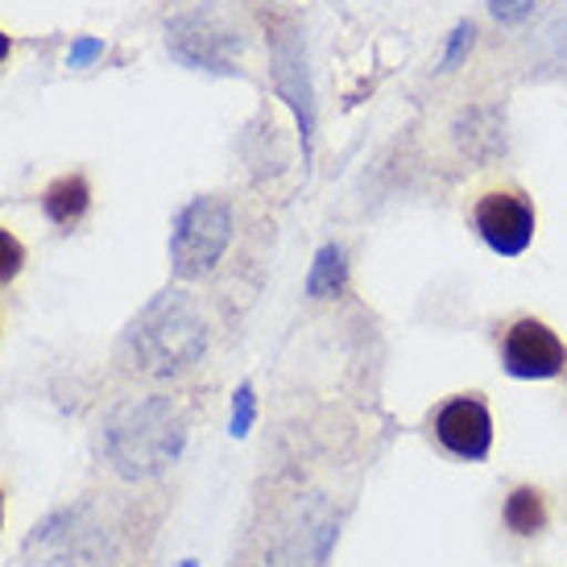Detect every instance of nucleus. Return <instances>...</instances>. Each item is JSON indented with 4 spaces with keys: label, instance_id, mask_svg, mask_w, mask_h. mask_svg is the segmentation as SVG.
I'll return each mask as SVG.
<instances>
[{
    "label": "nucleus",
    "instance_id": "f257e3e1",
    "mask_svg": "<svg viewBox=\"0 0 567 567\" xmlns=\"http://www.w3.org/2000/svg\"><path fill=\"white\" fill-rule=\"evenodd\" d=\"M468 224L481 237V245L493 249L497 257H522L538 237V204L526 187L502 178V183L473 190Z\"/></svg>",
    "mask_w": 567,
    "mask_h": 567
},
{
    "label": "nucleus",
    "instance_id": "f03ea898",
    "mask_svg": "<svg viewBox=\"0 0 567 567\" xmlns=\"http://www.w3.org/2000/svg\"><path fill=\"white\" fill-rule=\"evenodd\" d=\"M447 150L473 171H493L509 154V112L502 95L473 92L460 95L456 109L443 121Z\"/></svg>",
    "mask_w": 567,
    "mask_h": 567
},
{
    "label": "nucleus",
    "instance_id": "7ed1b4c3",
    "mask_svg": "<svg viewBox=\"0 0 567 567\" xmlns=\"http://www.w3.org/2000/svg\"><path fill=\"white\" fill-rule=\"evenodd\" d=\"M233 240V207L220 195H199L190 199L178 220H174L171 237V261L178 278H204L212 266L224 257Z\"/></svg>",
    "mask_w": 567,
    "mask_h": 567
},
{
    "label": "nucleus",
    "instance_id": "20e7f679",
    "mask_svg": "<svg viewBox=\"0 0 567 567\" xmlns=\"http://www.w3.org/2000/svg\"><path fill=\"white\" fill-rule=\"evenodd\" d=\"M426 431L443 456L464 460V464H481L493 452V410H488L481 390H460V394L440 398L431 414H426Z\"/></svg>",
    "mask_w": 567,
    "mask_h": 567
},
{
    "label": "nucleus",
    "instance_id": "39448f33",
    "mask_svg": "<svg viewBox=\"0 0 567 567\" xmlns=\"http://www.w3.org/2000/svg\"><path fill=\"white\" fill-rule=\"evenodd\" d=\"M133 340L145 352L154 373H178L204 352L207 336L195 311L183 302V295H166V302H158L142 319V328H133Z\"/></svg>",
    "mask_w": 567,
    "mask_h": 567
},
{
    "label": "nucleus",
    "instance_id": "423d86ee",
    "mask_svg": "<svg viewBox=\"0 0 567 567\" xmlns=\"http://www.w3.org/2000/svg\"><path fill=\"white\" fill-rule=\"evenodd\" d=\"M502 369L518 381L567 378V340L543 316H514L497 331Z\"/></svg>",
    "mask_w": 567,
    "mask_h": 567
},
{
    "label": "nucleus",
    "instance_id": "0eeeda50",
    "mask_svg": "<svg viewBox=\"0 0 567 567\" xmlns=\"http://www.w3.org/2000/svg\"><path fill=\"white\" fill-rule=\"evenodd\" d=\"M166 47L178 63L195 66V71H224L233 75V47H240V38L233 30H224L212 13H187L178 17L166 33Z\"/></svg>",
    "mask_w": 567,
    "mask_h": 567
},
{
    "label": "nucleus",
    "instance_id": "6e6552de",
    "mask_svg": "<svg viewBox=\"0 0 567 567\" xmlns=\"http://www.w3.org/2000/svg\"><path fill=\"white\" fill-rule=\"evenodd\" d=\"M274 80H278V92L290 100V109L299 112L302 145H307V154H311V137H316V95H311V75H307L302 42L295 30L274 33Z\"/></svg>",
    "mask_w": 567,
    "mask_h": 567
},
{
    "label": "nucleus",
    "instance_id": "1a4fd4ad",
    "mask_svg": "<svg viewBox=\"0 0 567 567\" xmlns=\"http://www.w3.org/2000/svg\"><path fill=\"white\" fill-rule=\"evenodd\" d=\"M522 66H526L535 80L567 83V0L551 4L547 13L538 17L535 30L526 33Z\"/></svg>",
    "mask_w": 567,
    "mask_h": 567
},
{
    "label": "nucleus",
    "instance_id": "9d476101",
    "mask_svg": "<svg viewBox=\"0 0 567 567\" xmlns=\"http://www.w3.org/2000/svg\"><path fill=\"white\" fill-rule=\"evenodd\" d=\"M551 518H555L551 493L543 485H535V481H522V485H514L502 497V526L509 538H522V543L543 538L551 530Z\"/></svg>",
    "mask_w": 567,
    "mask_h": 567
},
{
    "label": "nucleus",
    "instance_id": "9b49d317",
    "mask_svg": "<svg viewBox=\"0 0 567 567\" xmlns=\"http://www.w3.org/2000/svg\"><path fill=\"white\" fill-rule=\"evenodd\" d=\"M42 216H47L54 228H80L87 220V212H92V178L83 171H66L59 178H50L47 187H42Z\"/></svg>",
    "mask_w": 567,
    "mask_h": 567
},
{
    "label": "nucleus",
    "instance_id": "f8f14e48",
    "mask_svg": "<svg viewBox=\"0 0 567 567\" xmlns=\"http://www.w3.org/2000/svg\"><path fill=\"white\" fill-rule=\"evenodd\" d=\"M476 38H481V30H476L473 17H460L456 25H452V33L443 38V50H440V75H456L460 66H468V54L476 50Z\"/></svg>",
    "mask_w": 567,
    "mask_h": 567
},
{
    "label": "nucleus",
    "instance_id": "ddd939ff",
    "mask_svg": "<svg viewBox=\"0 0 567 567\" xmlns=\"http://www.w3.org/2000/svg\"><path fill=\"white\" fill-rule=\"evenodd\" d=\"M25 261H30V252H25V245L0 224V290L4 286H13L17 278H21V269H25Z\"/></svg>",
    "mask_w": 567,
    "mask_h": 567
},
{
    "label": "nucleus",
    "instance_id": "4468645a",
    "mask_svg": "<svg viewBox=\"0 0 567 567\" xmlns=\"http://www.w3.org/2000/svg\"><path fill=\"white\" fill-rule=\"evenodd\" d=\"M485 9L502 30H518L526 21H535L538 0H485Z\"/></svg>",
    "mask_w": 567,
    "mask_h": 567
},
{
    "label": "nucleus",
    "instance_id": "2eb2a0df",
    "mask_svg": "<svg viewBox=\"0 0 567 567\" xmlns=\"http://www.w3.org/2000/svg\"><path fill=\"white\" fill-rule=\"evenodd\" d=\"M95 54H104V42H95V38H83V42H75V50L66 54V63L83 66V63H92Z\"/></svg>",
    "mask_w": 567,
    "mask_h": 567
},
{
    "label": "nucleus",
    "instance_id": "dca6fc26",
    "mask_svg": "<svg viewBox=\"0 0 567 567\" xmlns=\"http://www.w3.org/2000/svg\"><path fill=\"white\" fill-rule=\"evenodd\" d=\"M9 50H13V38H9V33L0 30V63H4V59H9Z\"/></svg>",
    "mask_w": 567,
    "mask_h": 567
},
{
    "label": "nucleus",
    "instance_id": "f3484780",
    "mask_svg": "<svg viewBox=\"0 0 567 567\" xmlns=\"http://www.w3.org/2000/svg\"><path fill=\"white\" fill-rule=\"evenodd\" d=\"M4 518H9V493L0 485V530H4Z\"/></svg>",
    "mask_w": 567,
    "mask_h": 567
},
{
    "label": "nucleus",
    "instance_id": "a211bd4d",
    "mask_svg": "<svg viewBox=\"0 0 567 567\" xmlns=\"http://www.w3.org/2000/svg\"><path fill=\"white\" fill-rule=\"evenodd\" d=\"M0 331H4V319H0Z\"/></svg>",
    "mask_w": 567,
    "mask_h": 567
}]
</instances>
